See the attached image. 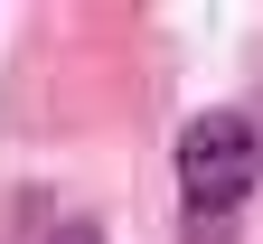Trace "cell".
<instances>
[{
    "instance_id": "obj_1",
    "label": "cell",
    "mask_w": 263,
    "mask_h": 244,
    "mask_svg": "<svg viewBox=\"0 0 263 244\" xmlns=\"http://www.w3.org/2000/svg\"><path fill=\"white\" fill-rule=\"evenodd\" d=\"M254 179H263V132L245 113H197L179 132V197H188V216H235Z\"/></svg>"
},
{
    "instance_id": "obj_2",
    "label": "cell",
    "mask_w": 263,
    "mask_h": 244,
    "mask_svg": "<svg viewBox=\"0 0 263 244\" xmlns=\"http://www.w3.org/2000/svg\"><path fill=\"white\" fill-rule=\"evenodd\" d=\"M47 244H104V226H85V216H76V226H57Z\"/></svg>"
}]
</instances>
